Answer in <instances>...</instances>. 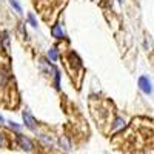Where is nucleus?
<instances>
[{
    "mask_svg": "<svg viewBox=\"0 0 154 154\" xmlns=\"http://www.w3.org/2000/svg\"><path fill=\"white\" fill-rule=\"evenodd\" d=\"M9 3H11V6L14 8L17 12H22V6L19 5V2H17V0H9Z\"/></svg>",
    "mask_w": 154,
    "mask_h": 154,
    "instance_id": "obj_7",
    "label": "nucleus"
},
{
    "mask_svg": "<svg viewBox=\"0 0 154 154\" xmlns=\"http://www.w3.org/2000/svg\"><path fill=\"white\" fill-rule=\"evenodd\" d=\"M28 22H29V25L31 26H37V20H35V17H34V14H28Z\"/></svg>",
    "mask_w": 154,
    "mask_h": 154,
    "instance_id": "obj_9",
    "label": "nucleus"
},
{
    "mask_svg": "<svg viewBox=\"0 0 154 154\" xmlns=\"http://www.w3.org/2000/svg\"><path fill=\"white\" fill-rule=\"evenodd\" d=\"M139 86H140V89H142V91H143L145 94H151V93H152L151 82H149L148 77H145V75L139 77Z\"/></svg>",
    "mask_w": 154,
    "mask_h": 154,
    "instance_id": "obj_1",
    "label": "nucleus"
},
{
    "mask_svg": "<svg viewBox=\"0 0 154 154\" xmlns=\"http://www.w3.org/2000/svg\"><path fill=\"white\" fill-rule=\"evenodd\" d=\"M0 122H3V117H2V116H0Z\"/></svg>",
    "mask_w": 154,
    "mask_h": 154,
    "instance_id": "obj_14",
    "label": "nucleus"
},
{
    "mask_svg": "<svg viewBox=\"0 0 154 154\" xmlns=\"http://www.w3.org/2000/svg\"><path fill=\"white\" fill-rule=\"evenodd\" d=\"M54 80H56V88L59 89L60 88V72L56 69V72H54Z\"/></svg>",
    "mask_w": 154,
    "mask_h": 154,
    "instance_id": "obj_10",
    "label": "nucleus"
},
{
    "mask_svg": "<svg viewBox=\"0 0 154 154\" xmlns=\"http://www.w3.org/2000/svg\"><path fill=\"white\" fill-rule=\"evenodd\" d=\"M2 42H3V46H5V49H8V48H9V37H8V32H3Z\"/></svg>",
    "mask_w": 154,
    "mask_h": 154,
    "instance_id": "obj_8",
    "label": "nucleus"
},
{
    "mask_svg": "<svg viewBox=\"0 0 154 154\" xmlns=\"http://www.w3.org/2000/svg\"><path fill=\"white\" fill-rule=\"evenodd\" d=\"M119 2H122V0H119Z\"/></svg>",
    "mask_w": 154,
    "mask_h": 154,
    "instance_id": "obj_15",
    "label": "nucleus"
},
{
    "mask_svg": "<svg viewBox=\"0 0 154 154\" xmlns=\"http://www.w3.org/2000/svg\"><path fill=\"white\" fill-rule=\"evenodd\" d=\"M6 80H8V74H6V71H0V86H3V85L6 83Z\"/></svg>",
    "mask_w": 154,
    "mask_h": 154,
    "instance_id": "obj_5",
    "label": "nucleus"
},
{
    "mask_svg": "<svg viewBox=\"0 0 154 154\" xmlns=\"http://www.w3.org/2000/svg\"><path fill=\"white\" fill-rule=\"evenodd\" d=\"M9 126H11V128H14L16 131H19V130H20V126H19V125H16V123H12V122L9 123Z\"/></svg>",
    "mask_w": 154,
    "mask_h": 154,
    "instance_id": "obj_12",
    "label": "nucleus"
},
{
    "mask_svg": "<svg viewBox=\"0 0 154 154\" xmlns=\"http://www.w3.org/2000/svg\"><path fill=\"white\" fill-rule=\"evenodd\" d=\"M3 145H5V140H3V136L0 134V148H2Z\"/></svg>",
    "mask_w": 154,
    "mask_h": 154,
    "instance_id": "obj_13",
    "label": "nucleus"
},
{
    "mask_svg": "<svg viewBox=\"0 0 154 154\" xmlns=\"http://www.w3.org/2000/svg\"><path fill=\"white\" fill-rule=\"evenodd\" d=\"M125 125V122L122 120V119H116V123H114V130H117V128H120V126H123Z\"/></svg>",
    "mask_w": 154,
    "mask_h": 154,
    "instance_id": "obj_11",
    "label": "nucleus"
},
{
    "mask_svg": "<svg viewBox=\"0 0 154 154\" xmlns=\"http://www.w3.org/2000/svg\"><path fill=\"white\" fill-rule=\"evenodd\" d=\"M51 34H53V37H56V38H63L65 37V32H63L60 25H54L53 29H51Z\"/></svg>",
    "mask_w": 154,
    "mask_h": 154,
    "instance_id": "obj_3",
    "label": "nucleus"
},
{
    "mask_svg": "<svg viewBox=\"0 0 154 154\" xmlns=\"http://www.w3.org/2000/svg\"><path fill=\"white\" fill-rule=\"evenodd\" d=\"M19 143H20V146H22V148L28 149V151L32 148V143L29 142V139H26L25 136H19Z\"/></svg>",
    "mask_w": 154,
    "mask_h": 154,
    "instance_id": "obj_4",
    "label": "nucleus"
},
{
    "mask_svg": "<svg viewBox=\"0 0 154 154\" xmlns=\"http://www.w3.org/2000/svg\"><path fill=\"white\" fill-rule=\"evenodd\" d=\"M48 56H49V59L53 60V62H56V60H57V49H56V48H51L49 53H48Z\"/></svg>",
    "mask_w": 154,
    "mask_h": 154,
    "instance_id": "obj_6",
    "label": "nucleus"
},
{
    "mask_svg": "<svg viewBox=\"0 0 154 154\" xmlns=\"http://www.w3.org/2000/svg\"><path fill=\"white\" fill-rule=\"evenodd\" d=\"M22 117H23V122H25V125H26L29 130H35V120H34V117L28 112V111H23L22 112Z\"/></svg>",
    "mask_w": 154,
    "mask_h": 154,
    "instance_id": "obj_2",
    "label": "nucleus"
}]
</instances>
